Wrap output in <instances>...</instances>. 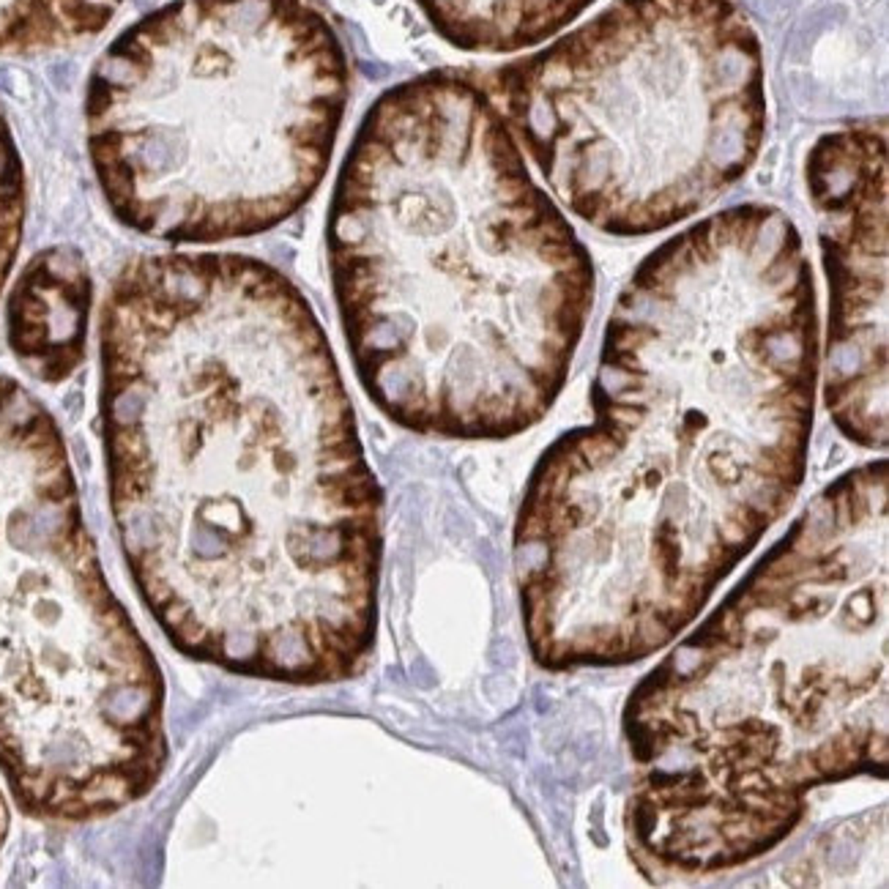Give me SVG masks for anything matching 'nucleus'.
<instances>
[{
  "label": "nucleus",
  "mask_w": 889,
  "mask_h": 889,
  "mask_svg": "<svg viewBox=\"0 0 889 889\" xmlns=\"http://www.w3.org/2000/svg\"><path fill=\"white\" fill-rule=\"evenodd\" d=\"M818 370L813 268L777 205L646 254L602 334L594 419L542 452L517 514L536 660L627 665L684 632L805 482Z\"/></svg>",
  "instance_id": "nucleus-2"
},
{
  "label": "nucleus",
  "mask_w": 889,
  "mask_h": 889,
  "mask_svg": "<svg viewBox=\"0 0 889 889\" xmlns=\"http://www.w3.org/2000/svg\"><path fill=\"white\" fill-rule=\"evenodd\" d=\"M326 247L356 375L391 422L501 441L559 400L594 263L476 77L441 69L378 96Z\"/></svg>",
  "instance_id": "nucleus-3"
},
{
  "label": "nucleus",
  "mask_w": 889,
  "mask_h": 889,
  "mask_svg": "<svg viewBox=\"0 0 889 889\" xmlns=\"http://www.w3.org/2000/svg\"><path fill=\"white\" fill-rule=\"evenodd\" d=\"M164 761L162 673L104 580L63 435L0 378V772L27 813L85 821Z\"/></svg>",
  "instance_id": "nucleus-6"
},
{
  "label": "nucleus",
  "mask_w": 889,
  "mask_h": 889,
  "mask_svg": "<svg viewBox=\"0 0 889 889\" xmlns=\"http://www.w3.org/2000/svg\"><path fill=\"white\" fill-rule=\"evenodd\" d=\"M432 30L462 52L531 50L597 0H416Z\"/></svg>",
  "instance_id": "nucleus-10"
},
{
  "label": "nucleus",
  "mask_w": 889,
  "mask_h": 889,
  "mask_svg": "<svg viewBox=\"0 0 889 889\" xmlns=\"http://www.w3.org/2000/svg\"><path fill=\"white\" fill-rule=\"evenodd\" d=\"M829 282L824 400L838 430L887 446V124L815 140L805 164Z\"/></svg>",
  "instance_id": "nucleus-8"
},
{
  "label": "nucleus",
  "mask_w": 889,
  "mask_h": 889,
  "mask_svg": "<svg viewBox=\"0 0 889 889\" xmlns=\"http://www.w3.org/2000/svg\"><path fill=\"white\" fill-rule=\"evenodd\" d=\"M93 285L85 257L72 247L39 252L8 296V342L39 381L69 378L82 361Z\"/></svg>",
  "instance_id": "nucleus-9"
},
{
  "label": "nucleus",
  "mask_w": 889,
  "mask_h": 889,
  "mask_svg": "<svg viewBox=\"0 0 889 889\" xmlns=\"http://www.w3.org/2000/svg\"><path fill=\"white\" fill-rule=\"evenodd\" d=\"M479 82L553 197L618 238L709 208L766 137L761 41L734 0H616Z\"/></svg>",
  "instance_id": "nucleus-7"
},
{
  "label": "nucleus",
  "mask_w": 889,
  "mask_h": 889,
  "mask_svg": "<svg viewBox=\"0 0 889 889\" xmlns=\"http://www.w3.org/2000/svg\"><path fill=\"white\" fill-rule=\"evenodd\" d=\"M25 225V170L8 126L6 110L0 107V293L20 249Z\"/></svg>",
  "instance_id": "nucleus-12"
},
{
  "label": "nucleus",
  "mask_w": 889,
  "mask_h": 889,
  "mask_svg": "<svg viewBox=\"0 0 889 889\" xmlns=\"http://www.w3.org/2000/svg\"><path fill=\"white\" fill-rule=\"evenodd\" d=\"M630 838L660 873L774 848L887 763V460L845 471L630 698Z\"/></svg>",
  "instance_id": "nucleus-4"
},
{
  "label": "nucleus",
  "mask_w": 889,
  "mask_h": 889,
  "mask_svg": "<svg viewBox=\"0 0 889 889\" xmlns=\"http://www.w3.org/2000/svg\"><path fill=\"white\" fill-rule=\"evenodd\" d=\"M124 0H0V55L66 50L102 33Z\"/></svg>",
  "instance_id": "nucleus-11"
},
{
  "label": "nucleus",
  "mask_w": 889,
  "mask_h": 889,
  "mask_svg": "<svg viewBox=\"0 0 889 889\" xmlns=\"http://www.w3.org/2000/svg\"><path fill=\"white\" fill-rule=\"evenodd\" d=\"M348 96L342 39L312 0H170L96 60L88 151L126 228L247 238L318 192Z\"/></svg>",
  "instance_id": "nucleus-5"
},
{
  "label": "nucleus",
  "mask_w": 889,
  "mask_h": 889,
  "mask_svg": "<svg viewBox=\"0 0 889 889\" xmlns=\"http://www.w3.org/2000/svg\"><path fill=\"white\" fill-rule=\"evenodd\" d=\"M99 339L112 514L159 627L244 676L358 673L381 490L301 290L244 254H145L112 282Z\"/></svg>",
  "instance_id": "nucleus-1"
},
{
  "label": "nucleus",
  "mask_w": 889,
  "mask_h": 889,
  "mask_svg": "<svg viewBox=\"0 0 889 889\" xmlns=\"http://www.w3.org/2000/svg\"><path fill=\"white\" fill-rule=\"evenodd\" d=\"M6 832H8V813H6V802L0 796V851H3V843H6Z\"/></svg>",
  "instance_id": "nucleus-13"
}]
</instances>
